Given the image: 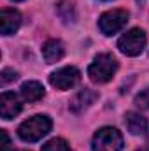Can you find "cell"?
Here are the masks:
<instances>
[{
  "mask_svg": "<svg viewBox=\"0 0 149 151\" xmlns=\"http://www.w3.org/2000/svg\"><path fill=\"white\" fill-rule=\"evenodd\" d=\"M51 127H53V123L47 116L37 114V116H32L27 121H23L18 128V134L25 142H37L44 135L49 134Z\"/></svg>",
  "mask_w": 149,
  "mask_h": 151,
  "instance_id": "6da1fadb",
  "label": "cell"
},
{
  "mask_svg": "<svg viewBox=\"0 0 149 151\" xmlns=\"http://www.w3.org/2000/svg\"><path fill=\"white\" fill-rule=\"evenodd\" d=\"M117 70V62L109 53L98 55L88 67V76L93 83H107Z\"/></svg>",
  "mask_w": 149,
  "mask_h": 151,
  "instance_id": "7a4b0ae2",
  "label": "cell"
},
{
  "mask_svg": "<svg viewBox=\"0 0 149 151\" xmlns=\"http://www.w3.org/2000/svg\"><path fill=\"white\" fill-rule=\"evenodd\" d=\"M91 148L93 151H121L123 150V135L112 127H104L93 135Z\"/></svg>",
  "mask_w": 149,
  "mask_h": 151,
  "instance_id": "3957f363",
  "label": "cell"
},
{
  "mask_svg": "<svg viewBox=\"0 0 149 151\" xmlns=\"http://www.w3.org/2000/svg\"><path fill=\"white\" fill-rule=\"evenodd\" d=\"M117 47L126 56H137L146 47V34L140 28H132L117 40Z\"/></svg>",
  "mask_w": 149,
  "mask_h": 151,
  "instance_id": "277c9868",
  "label": "cell"
},
{
  "mask_svg": "<svg viewBox=\"0 0 149 151\" xmlns=\"http://www.w3.org/2000/svg\"><path fill=\"white\" fill-rule=\"evenodd\" d=\"M128 21V12L123 9H112L107 11L100 16L98 19V27L105 35H114L116 32H119Z\"/></svg>",
  "mask_w": 149,
  "mask_h": 151,
  "instance_id": "5b68a950",
  "label": "cell"
},
{
  "mask_svg": "<svg viewBox=\"0 0 149 151\" xmlns=\"http://www.w3.org/2000/svg\"><path fill=\"white\" fill-rule=\"evenodd\" d=\"M79 79H81V72L75 67H63V69H58L56 72H53L49 76V83L56 90L74 88L75 84L79 83Z\"/></svg>",
  "mask_w": 149,
  "mask_h": 151,
  "instance_id": "8992f818",
  "label": "cell"
},
{
  "mask_svg": "<svg viewBox=\"0 0 149 151\" xmlns=\"http://www.w3.org/2000/svg\"><path fill=\"white\" fill-rule=\"evenodd\" d=\"M21 113V100L12 91H4L0 95V114L4 119H11Z\"/></svg>",
  "mask_w": 149,
  "mask_h": 151,
  "instance_id": "52a82bcc",
  "label": "cell"
},
{
  "mask_svg": "<svg viewBox=\"0 0 149 151\" xmlns=\"http://www.w3.org/2000/svg\"><path fill=\"white\" fill-rule=\"evenodd\" d=\"M21 27V14L14 9H2L0 12V32L2 35H11Z\"/></svg>",
  "mask_w": 149,
  "mask_h": 151,
  "instance_id": "ba28073f",
  "label": "cell"
},
{
  "mask_svg": "<svg viewBox=\"0 0 149 151\" xmlns=\"http://www.w3.org/2000/svg\"><path fill=\"white\" fill-rule=\"evenodd\" d=\"M65 55V47L62 44V40H56V39H49L44 42L42 46V56L47 63H54V62H60Z\"/></svg>",
  "mask_w": 149,
  "mask_h": 151,
  "instance_id": "9c48e42d",
  "label": "cell"
},
{
  "mask_svg": "<svg viewBox=\"0 0 149 151\" xmlns=\"http://www.w3.org/2000/svg\"><path fill=\"white\" fill-rule=\"evenodd\" d=\"M125 123H126V128L130 134L133 135H144L148 134V128H149V123L148 119L139 113H126L125 116Z\"/></svg>",
  "mask_w": 149,
  "mask_h": 151,
  "instance_id": "30bf717a",
  "label": "cell"
},
{
  "mask_svg": "<svg viewBox=\"0 0 149 151\" xmlns=\"http://www.w3.org/2000/svg\"><path fill=\"white\" fill-rule=\"evenodd\" d=\"M97 99H98L97 91H93V90H90V88H84V90H81L74 99H72V102H70V109H72L74 113H79V111L90 107Z\"/></svg>",
  "mask_w": 149,
  "mask_h": 151,
  "instance_id": "8fae6325",
  "label": "cell"
},
{
  "mask_svg": "<svg viewBox=\"0 0 149 151\" xmlns=\"http://www.w3.org/2000/svg\"><path fill=\"white\" fill-rule=\"evenodd\" d=\"M21 97L27 102H37L44 97V86L39 81H27L21 84Z\"/></svg>",
  "mask_w": 149,
  "mask_h": 151,
  "instance_id": "7c38bea8",
  "label": "cell"
},
{
  "mask_svg": "<svg viewBox=\"0 0 149 151\" xmlns=\"http://www.w3.org/2000/svg\"><path fill=\"white\" fill-rule=\"evenodd\" d=\"M42 151H72V150L63 139H51L42 146Z\"/></svg>",
  "mask_w": 149,
  "mask_h": 151,
  "instance_id": "4fadbf2b",
  "label": "cell"
},
{
  "mask_svg": "<svg viewBox=\"0 0 149 151\" xmlns=\"http://www.w3.org/2000/svg\"><path fill=\"white\" fill-rule=\"evenodd\" d=\"M135 104H137V107H140V109H148L149 111V88L142 90V91L135 97Z\"/></svg>",
  "mask_w": 149,
  "mask_h": 151,
  "instance_id": "5bb4252c",
  "label": "cell"
},
{
  "mask_svg": "<svg viewBox=\"0 0 149 151\" xmlns=\"http://www.w3.org/2000/svg\"><path fill=\"white\" fill-rule=\"evenodd\" d=\"M14 79H18V72L16 70H12V69H4L2 70V76H0L2 84H7V83H11Z\"/></svg>",
  "mask_w": 149,
  "mask_h": 151,
  "instance_id": "9a60e30c",
  "label": "cell"
},
{
  "mask_svg": "<svg viewBox=\"0 0 149 151\" xmlns=\"http://www.w3.org/2000/svg\"><path fill=\"white\" fill-rule=\"evenodd\" d=\"M0 137H2V151H9L11 150V139L7 135V132L0 130Z\"/></svg>",
  "mask_w": 149,
  "mask_h": 151,
  "instance_id": "2e32d148",
  "label": "cell"
},
{
  "mask_svg": "<svg viewBox=\"0 0 149 151\" xmlns=\"http://www.w3.org/2000/svg\"><path fill=\"white\" fill-rule=\"evenodd\" d=\"M137 2H139V4H144V2H146V0H137Z\"/></svg>",
  "mask_w": 149,
  "mask_h": 151,
  "instance_id": "e0dca14e",
  "label": "cell"
},
{
  "mask_svg": "<svg viewBox=\"0 0 149 151\" xmlns=\"http://www.w3.org/2000/svg\"><path fill=\"white\" fill-rule=\"evenodd\" d=\"M137 151H149V150H146V148H144V150H137Z\"/></svg>",
  "mask_w": 149,
  "mask_h": 151,
  "instance_id": "ac0fdd59",
  "label": "cell"
},
{
  "mask_svg": "<svg viewBox=\"0 0 149 151\" xmlns=\"http://www.w3.org/2000/svg\"><path fill=\"white\" fill-rule=\"evenodd\" d=\"M14 2H21V0H14Z\"/></svg>",
  "mask_w": 149,
  "mask_h": 151,
  "instance_id": "d6986e66",
  "label": "cell"
}]
</instances>
